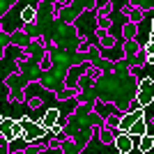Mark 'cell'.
<instances>
[{"label": "cell", "instance_id": "1", "mask_svg": "<svg viewBox=\"0 0 154 154\" xmlns=\"http://www.w3.org/2000/svg\"><path fill=\"white\" fill-rule=\"evenodd\" d=\"M16 122H19V127H21V138H23L28 145H32L35 140H39V138H44V136L48 134V131H46V129L37 122V120H30V117H19Z\"/></svg>", "mask_w": 154, "mask_h": 154}, {"label": "cell", "instance_id": "2", "mask_svg": "<svg viewBox=\"0 0 154 154\" xmlns=\"http://www.w3.org/2000/svg\"><path fill=\"white\" fill-rule=\"evenodd\" d=\"M152 78H143L140 83H138V90H136V99L134 101L138 103V106H140L143 110L145 108H149V106H152V101H154V90H152Z\"/></svg>", "mask_w": 154, "mask_h": 154}, {"label": "cell", "instance_id": "3", "mask_svg": "<svg viewBox=\"0 0 154 154\" xmlns=\"http://www.w3.org/2000/svg\"><path fill=\"white\" fill-rule=\"evenodd\" d=\"M140 117H145V110H127V113H124L122 117H120V120H117V131H120V134H127L129 129H131V124L136 122V120H140Z\"/></svg>", "mask_w": 154, "mask_h": 154}, {"label": "cell", "instance_id": "4", "mask_svg": "<svg viewBox=\"0 0 154 154\" xmlns=\"http://www.w3.org/2000/svg\"><path fill=\"white\" fill-rule=\"evenodd\" d=\"M113 143H115V147H117L120 154H129L136 147V138H131L129 134H117L115 138H113Z\"/></svg>", "mask_w": 154, "mask_h": 154}, {"label": "cell", "instance_id": "5", "mask_svg": "<svg viewBox=\"0 0 154 154\" xmlns=\"http://www.w3.org/2000/svg\"><path fill=\"white\" fill-rule=\"evenodd\" d=\"M14 124H16V120L14 117H2L0 120V136H2V140H14Z\"/></svg>", "mask_w": 154, "mask_h": 154}, {"label": "cell", "instance_id": "6", "mask_svg": "<svg viewBox=\"0 0 154 154\" xmlns=\"http://www.w3.org/2000/svg\"><path fill=\"white\" fill-rule=\"evenodd\" d=\"M58 120H60V110L55 108V106H53V108H48L44 113V117H42V120H37L39 124H42V127L46 129V131H48V129L53 127V124H58Z\"/></svg>", "mask_w": 154, "mask_h": 154}, {"label": "cell", "instance_id": "7", "mask_svg": "<svg viewBox=\"0 0 154 154\" xmlns=\"http://www.w3.org/2000/svg\"><path fill=\"white\" fill-rule=\"evenodd\" d=\"M147 127H149V124H147V120H145V117H140V120H136V122L131 124V129H129L127 134L131 136V138H143L145 134H149V131H147Z\"/></svg>", "mask_w": 154, "mask_h": 154}, {"label": "cell", "instance_id": "8", "mask_svg": "<svg viewBox=\"0 0 154 154\" xmlns=\"http://www.w3.org/2000/svg\"><path fill=\"white\" fill-rule=\"evenodd\" d=\"M21 21H23L26 26L35 23V21H37V9H35L32 5H26L23 9H21Z\"/></svg>", "mask_w": 154, "mask_h": 154}, {"label": "cell", "instance_id": "9", "mask_svg": "<svg viewBox=\"0 0 154 154\" xmlns=\"http://www.w3.org/2000/svg\"><path fill=\"white\" fill-rule=\"evenodd\" d=\"M138 147H140V152L143 154H152V147H154V136L152 134H145L143 138H138Z\"/></svg>", "mask_w": 154, "mask_h": 154}, {"label": "cell", "instance_id": "10", "mask_svg": "<svg viewBox=\"0 0 154 154\" xmlns=\"http://www.w3.org/2000/svg\"><path fill=\"white\" fill-rule=\"evenodd\" d=\"M136 35H138V28H136L134 23H127V26L122 28V37H124V42H136Z\"/></svg>", "mask_w": 154, "mask_h": 154}, {"label": "cell", "instance_id": "11", "mask_svg": "<svg viewBox=\"0 0 154 154\" xmlns=\"http://www.w3.org/2000/svg\"><path fill=\"white\" fill-rule=\"evenodd\" d=\"M127 14H129V23H134V26H136V23L143 19V14H145V12H143V9H136V7H129Z\"/></svg>", "mask_w": 154, "mask_h": 154}, {"label": "cell", "instance_id": "12", "mask_svg": "<svg viewBox=\"0 0 154 154\" xmlns=\"http://www.w3.org/2000/svg\"><path fill=\"white\" fill-rule=\"evenodd\" d=\"M99 37H101V48H113V44H115V39L110 37V35H106L103 30H99Z\"/></svg>", "mask_w": 154, "mask_h": 154}, {"label": "cell", "instance_id": "13", "mask_svg": "<svg viewBox=\"0 0 154 154\" xmlns=\"http://www.w3.org/2000/svg\"><path fill=\"white\" fill-rule=\"evenodd\" d=\"M113 138H115V136L110 134V129L103 127V129H101V143H113Z\"/></svg>", "mask_w": 154, "mask_h": 154}, {"label": "cell", "instance_id": "14", "mask_svg": "<svg viewBox=\"0 0 154 154\" xmlns=\"http://www.w3.org/2000/svg\"><path fill=\"white\" fill-rule=\"evenodd\" d=\"M117 120H120V117H117V115H110L108 120L103 122V127H106V129H110V127H117Z\"/></svg>", "mask_w": 154, "mask_h": 154}, {"label": "cell", "instance_id": "15", "mask_svg": "<svg viewBox=\"0 0 154 154\" xmlns=\"http://www.w3.org/2000/svg\"><path fill=\"white\" fill-rule=\"evenodd\" d=\"M127 53H129V55L138 53V44H136V42H127Z\"/></svg>", "mask_w": 154, "mask_h": 154}, {"label": "cell", "instance_id": "16", "mask_svg": "<svg viewBox=\"0 0 154 154\" xmlns=\"http://www.w3.org/2000/svg\"><path fill=\"white\" fill-rule=\"evenodd\" d=\"M110 9H113V5H110V2H106V5H103L101 9H99V16H101V19H103L106 14H110Z\"/></svg>", "mask_w": 154, "mask_h": 154}, {"label": "cell", "instance_id": "17", "mask_svg": "<svg viewBox=\"0 0 154 154\" xmlns=\"http://www.w3.org/2000/svg\"><path fill=\"white\" fill-rule=\"evenodd\" d=\"M88 117H90V122H92V124H101V117L97 115V113H90Z\"/></svg>", "mask_w": 154, "mask_h": 154}, {"label": "cell", "instance_id": "18", "mask_svg": "<svg viewBox=\"0 0 154 154\" xmlns=\"http://www.w3.org/2000/svg\"><path fill=\"white\" fill-rule=\"evenodd\" d=\"M14 138H21V127H19V122L14 124Z\"/></svg>", "mask_w": 154, "mask_h": 154}, {"label": "cell", "instance_id": "19", "mask_svg": "<svg viewBox=\"0 0 154 154\" xmlns=\"http://www.w3.org/2000/svg\"><path fill=\"white\" fill-rule=\"evenodd\" d=\"M9 5H12V2H0V14H5L7 12L5 7H9Z\"/></svg>", "mask_w": 154, "mask_h": 154}, {"label": "cell", "instance_id": "20", "mask_svg": "<svg viewBox=\"0 0 154 154\" xmlns=\"http://www.w3.org/2000/svg\"><path fill=\"white\" fill-rule=\"evenodd\" d=\"M12 154H28V152H12Z\"/></svg>", "mask_w": 154, "mask_h": 154}, {"label": "cell", "instance_id": "21", "mask_svg": "<svg viewBox=\"0 0 154 154\" xmlns=\"http://www.w3.org/2000/svg\"><path fill=\"white\" fill-rule=\"evenodd\" d=\"M0 120H2V115H0Z\"/></svg>", "mask_w": 154, "mask_h": 154}]
</instances>
